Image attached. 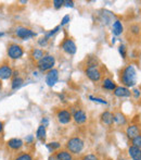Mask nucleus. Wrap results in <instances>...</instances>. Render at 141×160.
I'll return each instance as SVG.
<instances>
[{
	"label": "nucleus",
	"instance_id": "35",
	"mask_svg": "<svg viewBox=\"0 0 141 160\" xmlns=\"http://www.w3.org/2000/svg\"><path fill=\"white\" fill-rule=\"evenodd\" d=\"M4 134V122L0 120V137H3Z\"/></svg>",
	"mask_w": 141,
	"mask_h": 160
},
{
	"label": "nucleus",
	"instance_id": "17",
	"mask_svg": "<svg viewBox=\"0 0 141 160\" xmlns=\"http://www.w3.org/2000/svg\"><path fill=\"white\" fill-rule=\"evenodd\" d=\"M45 55H46V52H45L42 49H40V48H33L32 50H31V52H30V58L34 62H38L42 57H44Z\"/></svg>",
	"mask_w": 141,
	"mask_h": 160
},
{
	"label": "nucleus",
	"instance_id": "15",
	"mask_svg": "<svg viewBox=\"0 0 141 160\" xmlns=\"http://www.w3.org/2000/svg\"><path fill=\"white\" fill-rule=\"evenodd\" d=\"M113 93L116 97H120V98H127V97H130L133 94L130 89H128L125 86H117L113 91Z\"/></svg>",
	"mask_w": 141,
	"mask_h": 160
},
{
	"label": "nucleus",
	"instance_id": "26",
	"mask_svg": "<svg viewBox=\"0 0 141 160\" xmlns=\"http://www.w3.org/2000/svg\"><path fill=\"white\" fill-rule=\"evenodd\" d=\"M129 32L133 34V35H135V36L139 35V34L141 33L140 25H139V24H133V25L129 28Z\"/></svg>",
	"mask_w": 141,
	"mask_h": 160
},
{
	"label": "nucleus",
	"instance_id": "9",
	"mask_svg": "<svg viewBox=\"0 0 141 160\" xmlns=\"http://www.w3.org/2000/svg\"><path fill=\"white\" fill-rule=\"evenodd\" d=\"M61 49L68 55H75L76 51H77V47H76V44L72 38H65V39L62 42V44L60 45Z\"/></svg>",
	"mask_w": 141,
	"mask_h": 160
},
{
	"label": "nucleus",
	"instance_id": "20",
	"mask_svg": "<svg viewBox=\"0 0 141 160\" xmlns=\"http://www.w3.org/2000/svg\"><path fill=\"white\" fill-rule=\"evenodd\" d=\"M101 86H102V88L106 89V91H114V89L117 87V85H116V83L114 82L112 78H103V80H102Z\"/></svg>",
	"mask_w": 141,
	"mask_h": 160
},
{
	"label": "nucleus",
	"instance_id": "32",
	"mask_svg": "<svg viewBox=\"0 0 141 160\" xmlns=\"http://www.w3.org/2000/svg\"><path fill=\"white\" fill-rule=\"evenodd\" d=\"M60 28H61V25H60V26H57V28H53V30H51L49 33H47V34H46V36H45V37H47V38H48V39H49V38H50L51 36H53L55 33H58V32H59V30H60Z\"/></svg>",
	"mask_w": 141,
	"mask_h": 160
},
{
	"label": "nucleus",
	"instance_id": "13",
	"mask_svg": "<svg viewBox=\"0 0 141 160\" xmlns=\"http://www.w3.org/2000/svg\"><path fill=\"white\" fill-rule=\"evenodd\" d=\"M125 133H126V136L131 141V139H134L136 136L141 134V130L138 124H129L128 127L126 128V130H125Z\"/></svg>",
	"mask_w": 141,
	"mask_h": 160
},
{
	"label": "nucleus",
	"instance_id": "42",
	"mask_svg": "<svg viewBox=\"0 0 141 160\" xmlns=\"http://www.w3.org/2000/svg\"><path fill=\"white\" fill-rule=\"evenodd\" d=\"M73 160H78V159H73Z\"/></svg>",
	"mask_w": 141,
	"mask_h": 160
},
{
	"label": "nucleus",
	"instance_id": "12",
	"mask_svg": "<svg viewBox=\"0 0 141 160\" xmlns=\"http://www.w3.org/2000/svg\"><path fill=\"white\" fill-rule=\"evenodd\" d=\"M59 81V70L52 69L49 72H47L46 74V83L49 87H52L57 84V82Z\"/></svg>",
	"mask_w": 141,
	"mask_h": 160
},
{
	"label": "nucleus",
	"instance_id": "37",
	"mask_svg": "<svg viewBox=\"0 0 141 160\" xmlns=\"http://www.w3.org/2000/svg\"><path fill=\"white\" fill-rule=\"evenodd\" d=\"M41 125H44V127H48L49 125V120H48V118H44L41 120Z\"/></svg>",
	"mask_w": 141,
	"mask_h": 160
},
{
	"label": "nucleus",
	"instance_id": "36",
	"mask_svg": "<svg viewBox=\"0 0 141 160\" xmlns=\"http://www.w3.org/2000/svg\"><path fill=\"white\" fill-rule=\"evenodd\" d=\"M25 141L27 144H33V142H34V136H33V135H28L25 138Z\"/></svg>",
	"mask_w": 141,
	"mask_h": 160
},
{
	"label": "nucleus",
	"instance_id": "7",
	"mask_svg": "<svg viewBox=\"0 0 141 160\" xmlns=\"http://www.w3.org/2000/svg\"><path fill=\"white\" fill-rule=\"evenodd\" d=\"M6 147L9 152H22L24 147V142L23 139L17 138V137H13V138H10L6 142Z\"/></svg>",
	"mask_w": 141,
	"mask_h": 160
},
{
	"label": "nucleus",
	"instance_id": "33",
	"mask_svg": "<svg viewBox=\"0 0 141 160\" xmlns=\"http://www.w3.org/2000/svg\"><path fill=\"white\" fill-rule=\"evenodd\" d=\"M118 51H120L123 59H125V58H126V46H125V45H120V46L118 47Z\"/></svg>",
	"mask_w": 141,
	"mask_h": 160
},
{
	"label": "nucleus",
	"instance_id": "8",
	"mask_svg": "<svg viewBox=\"0 0 141 160\" xmlns=\"http://www.w3.org/2000/svg\"><path fill=\"white\" fill-rule=\"evenodd\" d=\"M13 74V68L8 61L0 63V80H11Z\"/></svg>",
	"mask_w": 141,
	"mask_h": 160
},
{
	"label": "nucleus",
	"instance_id": "11",
	"mask_svg": "<svg viewBox=\"0 0 141 160\" xmlns=\"http://www.w3.org/2000/svg\"><path fill=\"white\" fill-rule=\"evenodd\" d=\"M72 117H73L74 122L79 125L85 124V123L87 122V120H88V116H87V113L82 109L74 110V111L72 112Z\"/></svg>",
	"mask_w": 141,
	"mask_h": 160
},
{
	"label": "nucleus",
	"instance_id": "14",
	"mask_svg": "<svg viewBox=\"0 0 141 160\" xmlns=\"http://www.w3.org/2000/svg\"><path fill=\"white\" fill-rule=\"evenodd\" d=\"M100 121L106 127H112L114 124V114L109 110L103 111L100 116Z\"/></svg>",
	"mask_w": 141,
	"mask_h": 160
},
{
	"label": "nucleus",
	"instance_id": "3",
	"mask_svg": "<svg viewBox=\"0 0 141 160\" xmlns=\"http://www.w3.org/2000/svg\"><path fill=\"white\" fill-rule=\"evenodd\" d=\"M24 48L23 46L19 45L17 42H9L7 45V56L11 60H20L24 56Z\"/></svg>",
	"mask_w": 141,
	"mask_h": 160
},
{
	"label": "nucleus",
	"instance_id": "38",
	"mask_svg": "<svg viewBox=\"0 0 141 160\" xmlns=\"http://www.w3.org/2000/svg\"><path fill=\"white\" fill-rule=\"evenodd\" d=\"M64 6H65V7H71V8H73V7H74V2L66 0V1H64Z\"/></svg>",
	"mask_w": 141,
	"mask_h": 160
},
{
	"label": "nucleus",
	"instance_id": "39",
	"mask_svg": "<svg viewBox=\"0 0 141 160\" xmlns=\"http://www.w3.org/2000/svg\"><path fill=\"white\" fill-rule=\"evenodd\" d=\"M131 93H134V95H135L136 98H138V97L140 96V91H139V89H137V88L134 89V91L131 92Z\"/></svg>",
	"mask_w": 141,
	"mask_h": 160
},
{
	"label": "nucleus",
	"instance_id": "40",
	"mask_svg": "<svg viewBox=\"0 0 141 160\" xmlns=\"http://www.w3.org/2000/svg\"><path fill=\"white\" fill-rule=\"evenodd\" d=\"M2 87H3V84H2V81L0 80V91L2 89Z\"/></svg>",
	"mask_w": 141,
	"mask_h": 160
},
{
	"label": "nucleus",
	"instance_id": "29",
	"mask_svg": "<svg viewBox=\"0 0 141 160\" xmlns=\"http://www.w3.org/2000/svg\"><path fill=\"white\" fill-rule=\"evenodd\" d=\"M89 99L93 102H99V103H102V105H106L107 101L106 99L103 98H98V97H93V96H89Z\"/></svg>",
	"mask_w": 141,
	"mask_h": 160
},
{
	"label": "nucleus",
	"instance_id": "16",
	"mask_svg": "<svg viewBox=\"0 0 141 160\" xmlns=\"http://www.w3.org/2000/svg\"><path fill=\"white\" fill-rule=\"evenodd\" d=\"M54 158L55 160H73V155L71 154L68 150L66 149H60L54 152Z\"/></svg>",
	"mask_w": 141,
	"mask_h": 160
},
{
	"label": "nucleus",
	"instance_id": "34",
	"mask_svg": "<svg viewBox=\"0 0 141 160\" xmlns=\"http://www.w3.org/2000/svg\"><path fill=\"white\" fill-rule=\"evenodd\" d=\"M70 20H71L70 15H68V14L64 15L63 19H62V21H61V26H64V25H66V24H68V22H70Z\"/></svg>",
	"mask_w": 141,
	"mask_h": 160
},
{
	"label": "nucleus",
	"instance_id": "22",
	"mask_svg": "<svg viewBox=\"0 0 141 160\" xmlns=\"http://www.w3.org/2000/svg\"><path fill=\"white\" fill-rule=\"evenodd\" d=\"M12 160H34V156L31 152H20L13 156Z\"/></svg>",
	"mask_w": 141,
	"mask_h": 160
},
{
	"label": "nucleus",
	"instance_id": "25",
	"mask_svg": "<svg viewBox=\"0 0 141 160\" xmlns=\"http://www.w3.org/2000/svg\"><path fill=\"white\" fill-rule=\"evenodd\" d=\"M47 147H48L50 152H58V150H60V148H61V143H59V142H51V143L47 144Z\"/></svg>",
	"mask_w": 141,
	"mask_h": 160
},
{
	"label": "nucleus",
	"instance_id": "23",
	"mask_svg": "<svg viewBox=\"0 0 141 160\" xmlns=\"http://www.w3.org/2000/svg\"><path fill=\"white\" fill-rule=\"evenodd\" d=\"M36 137H37L38 141H40L41 143H46V138H47V130L46 127L40 124L38 127L37 131H36Z\"/></svg>",
	"mask_w": 141,
	"mask_h": 160
},
{
	"label": "nucleus",
	"instance_id": "2",
	"mask_svg": "<svg viewBox=\"0 0 141 160\" xmlns=\"http://www.w3.org/2000/svg\"><path fill=\"white\" fill-rule=\"evenodd\" d=\"M85 148V142L82 137L73 136L68 138L65 143V149L68 150L72 155H79Z\"/></svg>",
	"mask_w": 141,
	"mask_h": 160
},
{
	"label": "nucleus",
	"instance_id": "18",
	"mask_svg": "<svg viewBox=\"0 0 141 160\" xmlns=\"http://www.w3.org/2000/svg\"><path fill=\"white\" fill-rule=\"evenodd\" d=\"M25 83V80H24L23 76L19 75L16 78H11V89L12 91H16V89L21 88L22 86Z\"/></svg>",
	"mask_w": 141,
	"mask_h": 160
},
{
	"label": "nucleus",
	"instance_id": "19",
	"mask_svg": "<svg viewBox=\"0 0 141 160\" xmlns=\"http://www.w3.org/2000/svg\"><path fill=\"white\" fill-rule=\"evenodd\" d=\"M128 156L131 160H141V148L130 145L128 147Z\"/></svg>",
	"mask_w": 141,
	"mask_h": 160
},
{
	"label": "nucleus",
	"instance_id": "6",
	"mask_svg": "<svg viewBox=\"0 0 141 160\" xmlns=\"http://www.w3.org/2000/svg\"><path fill=\"white\" fill-rule=\"evenodd\" d=\"M13 33H14L15 37L20 38V39H22V40H27V39H30V38H33L36 36V33L34 31L26 28V26H22V25L16 26V28H14V31H13Z\"/></svg>",
	"mask_w": 141,
	"mask_h": 160
},
{
	"label": "nucleus",
	"instance_id": "24",
	"mask_svg": "<svg viewBox=\"0 0 141 160\" xmlns=\"http://www.w3.org/2000/svg\"><path fill=\"white\" fill-rule=\"evenodd\" d=\"M112 32L115 36H120L122 35L123 32H124V26H123L122 22L120 21H115L113 23V26H112Z\"/></svg>",
	"mask_w": 141,
	"mask_h": 160
},
{
	"label": "nucleus",
	"instance_id": "30",
	"mask_svg": "<svg viewBox=\"0 0 141 160\" xmlns=\"http://www.w3.org/2000/svg\"><path fill=\"white\" fill-rule=\"evenodd\" d=\"M52 4L54 7V9H61V7L64 6V0H53Z\"/></svg>",
	"mask_w": 141,
	"mask_h": 160
},
{
	"label": "nucleus",
	"instance_id": "21",
	"mask_svg": "<svg viewBox=\"0 0 141 160\" xmlns=\"http://www.w3.org/2000/svg\"><path fill=\"white\" fill-rule=\"evenodd\" d=\"M113 114H114V123H115L116 125H118V127H124V125L127 124L126 117H125L122 112L117 111Z\"/></svg>",
	"mask_w": 141,
	"mask_h": 160
},
{
	"label": "nucleus",
	"instance_id": "5",
	"mask_svg": "<svg viewBox=\"0 0 141 160\" xmlns=\"http://www.w3.org/2000/svg\"><path fill=\"white\" fill-rule=\"evenodd\" d=\"M85 75L92 82H100L102 78V71L99 65H87L84 70Z\"/></svg>",
	"mask_w": 141,
	"mask_h": 160
},
{
	"label": "nucleus",
	"instance_id": "28",
	"mask_svg": "<svg viewBox=\"0 0 141 160\" xmlns=\"http://www.w3.org/2000/svg\"><path fill=\"white\" fill-rule=\"evenodd\" d=\"M80 160H100V159H99V157L95 154H87V155H84Z\"/></svg>",
	"mask_w": 141,
	"mask_h": 160
},
{
	"label": "nucleus",
	"instance_id": "31",
	"mask_svg": "<svg viewBox=\"0 0 141 160\" xmlns=\"http://www.w3.org/2000/svg\"><path fill=\"white\" fill-rule=\"evenodd\" d=\"M48 42H49V39L47 37H41L38 39V45H39L40 47H46L47 45H48Z\"/></svg>",
	"mask_w": 141,
	"mask_h": 160
},
{
	"label": "nucleus",
	"instance_id": "4",
	"mask_svg": "<svg viewBox=\"0 0 141 160\" xmlns=\"http://www.w3.org/2000/svg\"><path fill=\"white\" fill-rule=\"evenodd\" d=\"M55 64V58L52 55H46L41 58L38 62H36V67L40 72H49L53 69Z\"/></svg>",
	"mask_w": 141,
	"mask_h": 160
},
{
	"label": "nucleus",
	"instance_id": "27",
	"mask_svg": "<svg viewBox=\"0 0 141 160\" xmlns=\"http://www.w3.org/2000/svg\"><path fill=\"white\" fill-rule=\"evenodd\" d=\"M131 145L135 146V147L141 148V134L136 136L134 139H131Z\"/></svg>",
	"mask_w": 141,
	"mask_h": 160
},
{
	"label": "nucleus",
	"instance_id": "41",
	"mask_svg": "<svg viewBox=\"0 0 141 160\" xmlns=\"http://www.w3.org/2000/svg\"><path fill=\"white\" fill-rule=\"evenodd\" d=\"M2 35H3V34H2V33H0V36H2Z\"/></svg>",
	"mask_w": 141,
	"mask_h": 160
},
{
	"label": "nucleus",
	"instance_id": "10",
	"mask_svg": "<svg viewBox=\"0 0 141 160\" xmlns=\"http://www.w3.org/2000/svg\"><path fill=\"white\" fill-rule=\"evenodd\" d=\"M57 120L60 124H68L72 120H73V117H72V112L68 109H60L57 112Z\"/></svg>",
	"mask_w": 141,
	"mask_h": 160
},
{
	"label": "nucleus",
	"instance_id": "1",
	"mask_svg": "<svg viewBox=\"0 0 141 160\" xmlns=\"http://www.w3.org/2000/svg\"><path fill=\"white\" fill-rule=\"evenodd\" d=\"M120 80L122 84L125 85V87H133L137 83V72L134 67V64H129L125 67L120 71Z\"/></svg>",
	"mask_w": 141,
	"mask_h": 160
}]
</instances>
